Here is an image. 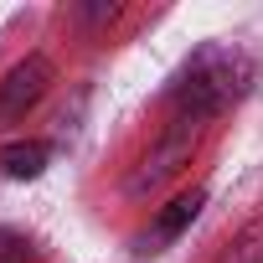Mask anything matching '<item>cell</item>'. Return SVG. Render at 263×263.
I'll use <instances>...</instances> for the list:
<instances>
[{
  "label": "cell",
  "mask_w": 263,
  "mask_h": 263,
  "mask_svg": "<svg viewBox=\"0 0 263 263\" xmlns=\"http://www.w3.org/2000/svg\"><path fill=\"white\" fill-rule=\"evenodd\" d=\"M222 263H263V222H248L222 253Z\"/></svg>",
  "instance_id": "8992f818"
},
{
  "label": "cell",
  "mask_w": 263,
  "mask_h": 263,
  "mask_svg": "<svg viewBox=\"0 0 263 263\" xmlns=\"http://www.w3.org/2000/svg\"><path fill=\"white\" fill-rule=\"evenodd\" d=\"M201 201H206V191H201V186H191V191L171 196V201H165V212L155 217V242H171V237H181V232H186V227L196 222Z\"/></svg>",
  "instance_id": "5b68a950"
},
{
  "label": "cell",
  "mask_w": 263,
  "mask_h": 263,
  "mask_svg": "<svg viewBox=\"0 0 263 263\" xmlns=\"http://www.w3.org/2000/svg\"><path fill=\"white\" fill-rule=\"evenodd\" d=\"M0 263H31V242L21 232H0Z\"/></svg>",
  "instance_id": "52a82bcc"
},
{
  "label": "cell",
  "mask_w": 263,
  "mask_h": 263,
  "mask_svg": "<svg viewBox=\"0 0 263 263\" xmlns=\"http://www.w3.org/2000/svg\"><path fill=\"white\" fill-rule=\"evenodd\" d=\"M47 160H52V145H42V140H16L0 150V171L11 181H36L47 171Z\"/></svg>",
  "instance_id": "277c9868"
},
{
  "label": "cell",
  "mask_w": 263,
  "mask_h": 263,
  "mask_svg": "<svg viewBox=\"0 0 263 263\" xmlns=\"http://www.w3.org/2000/svg\"><path fill=\"white\" fill-rule=\"evenodd\" d=\"M47 88H52V62H47L42 52H31L26 62H16V67L6 72V83H0V124L26 119V114L42 103Z\"/></svg>",
  "instance_id": "3957f363"
},
{
  "label": "cell",
  "mask_w": 263,
  "mask_h": 263,
  "mask_svg": "<svg viewBox=\"0 0 263 263\" xmlns=\"http://www.w3.org/2000/svg\"><path fill=\"white\" fill-rule=\"evenodd\" d=\"M253 83V62L242 47H227V42H206L191 52V62L181 67V78L171 83V103H176V119H217L227 114Z\"/></svg>",
  "instance_id": "6da1fadb"
},
{
  "label": "cell",
  "mask_w": 263,
  "mask_h": 263,
  "mask_svg": "<svg viewBox=\"0 0 263 263\" xmlns=\"http://www.w3.org/2000/svg\"><path fill=\"white\" fill-rule=\"evenodd\" d=\"M196 135H201V124H196V119H171V124H165V135L155 140V150L145 155V165L129 176V196H150L160 181H171V176L191 160Z\"/></svg>",
  "instance_id": "7a4b0ae2"
}]
</instances>
